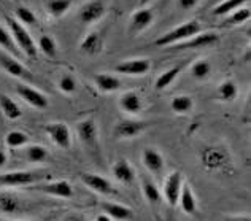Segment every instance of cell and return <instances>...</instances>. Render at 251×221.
I'll return each mask as SVG.
<instances>
[{
	"label": "cell",
	"instance_id": "1",
	"mask_svg": "<svg viewBox=\"0 0 251 221\" xmlns=\"http://www.w3.org/2000/svg\"><path fill=\"white\" fill-rule=\"evenodd\" d=\"M5 23H6V29L10 30L19 51L24 53L25 56L35 59L38 56V46L35 43V40L32 38V35L29 33V30L25 29V26H23L18 19L10 18V16L5 18Z\"/></svg>",
	"mask_w": 251,
	"mask_h": 221
},
{
	"label": "cell",
	"instance_id": "2",
	"mask_svg": "<svg viewBox=\"0 0 251 221\" xmlns=\"http://www.w3.org/2000/svg\"><path fill=\"white\" fill-rule=\"evenodd\" d=\"M50 173L45 170H16V172H6L0 175V186L3 188H18L24 186L27 188L30 185H35L43 180H48Z\"/></svg>",
	"mask_w": 251,
	"mask_h": 221
},
{
	"label": "cell",
	"instance_id": "3",
	"mask_svg": "<svg viewBox=\"0 0 251 221\" xmlns=\"http://www.w3.org/2000/svg\"><path fill=\"white\" fill-rule=\"evenodd\" d=\"M199 32H202V24L199 21H196V19H191V21H186L180 26H176V28L166 32L164 35H161L154 42V45L156 46H174L176 43H181L184 40L191 38Z\"/></svg>",
	"mask_w": 251,
	"mask_h": 221
},
{
	"label": "cell",
	"instance_id": "4",
	"mask_svg": "<svg viewBox=\"0 0 251 221\" xmlns=\"http://www.w3.org/2000/svg\"><path fill=\"white\" fill-rule=\"evenodd\" d=\"M32 191H38L43 194H48L52 197H61V199H70L74 197V186L69 180H57V182H45L38 185L27 186Z\"/></svg>",
	"mask_w": 251,
	"mask_h": 221
},
{
	"label": "cell",
	"instance_id": "5",
	"mask_svg": "<svg viewBox=\"0 0 251 221\" xmlns=\"http://www.w3.org/2000/svg\"><path fill=\"white\" fill-rule=\"evenodd\" d=\"M16 94L21 97L25 104H29L30 107H34L37 110H46L50 107L48 96L27 83H16Z\"/></svg>",
	"mask_w": 251,
	"mask_h": 221
},
{
	"label": "cell",
	"instance_id": "6",
	"mask_svg": "<svg viewBox=\"0 0 251 221\" xmlns=\"http://www.w3.org/2000/svg\"><path fill=\"white\" fill-rule=\"evenodd\" d=\"M81 182L83 185L88 186L89 190H92L97 194H102V196H118V190L111 185L110 180L105 177L99 175V173H91V172H83L81 175Z\"/></svg>",
	"mask_w": 251,
	"mask_h": 221
},
{
	"label": "cell",
	"instance_id": "7",
	"mask_svg": "<svg viewBox=\"0 0 251 221\" xmlns=\"http://www.w3.org/2000/svg\"><path fill=\"white\" fill-rule=\"evenodd\" d=\"M43 129L48 134V137L52 140V143L59 146V148L69 150L72 146V132H70V127L65 123H61V121L48 123V124H45Z\"/></svg>",
	"mask_w": 251,
	"mask_h": 221
},
{
	"label": "cell",
	"instance_id": "8",
	"mask_svg": "<svg viewBox=\"0 0 251 221\" xmlns=\"http://www.w3.org/2000/svg\"><path fill=\"white\" fill-rule=\"evenodd\" d=\"M183 182H184V180H183V173L178 172V170L170 172L169 175H167V178H166V182H164L161 194L164 196L166 202L170 207H176L178 205V197H180Z\"/></svg>",
	"mask_w": 251,
	"mask_h": 221
},
{
	"label": "cell",
	"instance_id": "9",
	"mask_svg": "<svg viewBox=\"0 0 251 221\" xmlns=\"http://www.w3.org/2000/svg\"><path fill=\"white\" fill-rule=\"evenodd\" d=\"M107 5L103 0H88L78 11V18L83 24H94L105 16Z\"/></svg>",
	"mask_w": 251,
	"mask_h": 221
},
{
	"label": "cell",
	"instance_id": "10",
	"mask_svg": "<svg viewBox=\"0 0 251 221\" xmlns=\"http://www.w3.org/2000/svg\"><path fill=\"white\" fill-rule=\"evenodd\" d=\"M76 134L83 145L88 146L89 150H97L99 131L94 118H84L80 123H76Z\"/></svg>",
	"mask_w": 251,
	"mask_h": 221
},
{
	"label": "cell",
	"instance_id": "11",
	"mask_svg": "<svg viewBox=\"0 0 251 221\" xmlns=\"http://www.w3.org/2000/svg\"><path fill=\"white\" fill-rule=\"evenodd\" d=\"M151 70V61L148 57H135L123 61L115 67L116 73L121 75H147Z\"/></svg>",
	"mask_w": 251,
	"mask_h": 221
},
{
	"label": "cell",
	"instance_id": "12",
	"mask_svg": "<svg viewBox=\"0 0 251 221\" xmlns=\"http://www.w3.org/2000/svg\"><path fill=\"white\" fill-rule=\"evenodd\" d=\"M147 126L148 124L140 119H121L115 124L113 136L116 138H134L147 129Z\"/></svg>",
	"mask_w": 251,
	"mask_h": 221
},
{
	"label": "cell",
	"instance_id": "13",
	"mask_svg": "<svg viewBox=\"0 0 251 221\" xmlns=\"http://www.w3.org/2000/svg\"><path fill=\"white\" fill-rule=\"evenodd\" d=\"M154 21V11L148 8V6H143V8H138L132 13L130 21H129V28L130 32L138 33L143 32L145 29H148Z\"/></svg>",
	"mask_w": 251,
	"mask_h": 221
},
{
	"label": "cell",
	"instance_id": "14",
	"mask_svg": "<svg viewBox=\"0 0 251 221\" xmlns=\"http://www.w3.org/2000/svg\"><path fill=\"white\" fill-rule=\"evenodd\" d=\"M220 37H218L216 32H199L193 35L191 38L184 40L181 43H176L174 45L175 48H180V50H191V48H203V46H210L216 43Z\"/></svg>",
	"mask_w": 251,
	"mask_h": 221
},
{
	"label": "cell",
	"instance_id": "15",
	"mask_svg": "<svg viewBox=\"0 0 251 221\" xmlns=\"http://www.w3.org/2000/svg\"><path fill=\"white\" fill-rule=\"evenodd\" d=\"M0 67L8 73V75L15 77V78H23V80H29L32 78V73L29 69L18 61L15 56L10 55H0Z\"/></svg>",
	"mask_w": 251,
	"mask_h": 221
},
{
	"label": "cell",
	"instance_id": "16",
	"mask_svg": "<svg viewBox=\"0 0 251 221\" xmlns=\"http://www.w3.org/2000/svg\"><path fill=\"white\" fill-rule=\"evenodd\" d=\"M142 163L147 167V170L151 172L153 175H159L164 169V156L161 155L156 148H151V146H147L142 151Z\"/></svg>",
	"mask_w": 251,
	"mask_h": 221
},
{
	"label": "cell",
	"instance_id": "17",
	"mask_svg": "<svg viewBox=\"0 0 251 221\" xmlns=\"http://www.w3.org/2000/svg\"><path fill=\"white\" fill-rule=\"evenodd\" d=\"M120 107L127 115H138L143 110V100L142 96L135 91H127L120 97Z\"/></svg>",
	"mask_w": 251,
	"mask_h": 221
},
{
	"label": "cell",
	"instance_id": "18",
	"mask_svg": "<svg viewBox=\"0 0 251 221\" xmlns=\"http://www.w3.org/2000/svg\"><path fill=\"white\" fill-rule=\"evenodd\" d=\"M111 173L120 183L130 185L135 180V170L129 161L126 159H118L116 163L111 166Z\"/></svg>",
	"mask_w": 251,
	"mask_h": 221
},
{
	"label": "cell",
	"instance_id": "19",
	"mask_svg": "<svg viewBox=\"0 0 251 221\" xmlns=\"http://www.w3.org/2000/svg\"><path fill=\"white\" fill-rule=\"evenodd\" d=\"M94 84L100 92L110 94V92H115L121 88V80L116 75H111V73H96Z\"/></svg>",
	"mask_w": 251,
	"mask_h": 221
},
{
	"label": "cell",
	"instance_id": "20",
	"mask_svg": "<svg viewBox=\"0 0 251 221\" xmlns=\"http://www.w3.org/2000/svg\"><path fill=\"white\" fill-rule=\"evenodd\" d=\"M23 212V204L18 196L10 193H0V215H18Z\"/></svg>",
	"mask_w": 251,
	"mask_h": 221
},
{
	"label": "cell",
	"instance_id": "21",
	"mask_svg": "<svg viewBox=\"0 0 251 221\" xmlns=\"http://www.w3.org/2000/svg\"><path fill=\"white\" fill-rule=\"evenodd\" d=\"M100 207H102L103 213H107L111 220H130V218H134V212L123 204L103 200V202L100 204Z\"/></svg>",
	"mask_w": 251,
	"mask_h": 221
},
{
	"label": "cell",
	"instance_id": "22",
	"mask_svg": "<svg viewBox=\"0 0 251 221\" xmlns=\"http://www.w3.org/2000/svg\"><path fill=\"white\" fill-rule=\"evenodd\" d=\"M102 37L99 32H89L80 43V51L86 56H96L102 50Z\"/></svg>",
	"mask_w": 251,
	"mask_h": 221
},
{
	"label": "cell",
	"instance_id": "23",
	"mask_svg": "<svg viewBox=\"0 0 251 221\" xmlns=\"http://www.w3.org/2000/svg\"><path fill=\"white\" fill-rule=\"evenodd\" d=\"M178 204H180L181 210L186 213V215H194L197 210V199L194 196V191L191 190V186L184 182L181 186L180 197H178Z\"/></svg>",
	"mask_w": 251,
	"mask_h": 221
},
{
	"label": "cell",
	"instance_id": "24",
	"mask_svg": "<svg viewBox=\"0 0 251 221\" xmlns=\"http://www.w3.org/2000/svg\"><path fill=\"white\" fill-rule=\"evenodd\" d=\"M239 96V86L234 80H226L216 88V99L221 102H234Z\"/></svg>",
	"mask_w": 251,
	"mask_h": 221
},
{
	"label": "cell",
	"instance_id": "25",
	"mask_svg": "<svg viewBox=\"0 0 251 221\" xmlns=\"http://www.w3.org/2000/svg\"><path fill=\"white\" fill-rule=\"evenodd\" d=\"M181 70H183V65L178 64V65L170 67V69H167L166 72H162L161 75L156 78L154 89H156V91H164V89H167L169 86L178 78V75L181 73Z\"/></svg>",
	"mask_w": 251,
	"mask_h": 221
},
{
	"label": "cell",
	"instance_id": "26",
	"mask_svg": "<svg viewBox=\"0 0 251 221\" xmlns=\"http://www.w3.org/2000/svg\"><path fill=\"white\" fill-rule=\"evenodd\" d=\"M0 110L8 119H19L23 116V110L8 94L0 92Z\"/></svg>",
	"mask_w": 251,
	"mask_h": 221
},
{
	"label": "cell",
	"instance_id": "27",
	"mask_svg": "<svg viewBox=\"0 0 251 221\" xmlns=\"http://www.w3.org/2000/svg\"><path fill=\"white\" fill-rule=\"evenodd\" d=\"M170 109L176 115H186V113H189L194 109V99L186 94L175 96L170 100Z\"/></svg>",
	"mask_w": 251,
	"mask_h": 221
},
{
	"label": "cell",
	"instance_id": "28",
	"mask_svg": "<svg viewBox=\"0 0 251 221\" xmlns=\"http://www.w3.org/2000/svg\"><path fill=\"white\" fill-rule=\"evenodd\" d=\"M189 73L191 77L197 82H203V80H207L211 73V64L207 61V59H197L189 67Z\"/></svg>",
	"mask_w": 251,
	"mask_h": 221
},
{
	"label": "cell",
	"instance_id": "29",
	"mask_svg": "<svg viewBox=\"0 0 251 221\" xmlns=\"http://www.w3.org/2000/svg\"><path fill=\"white\" fill-rule=\"evenodd\" d=\"M50 158L48 150L42 145H27L25 148V159L32 164H43Z\"/></svg>",
	"mask_w": 251,
	"mask_h": 221
},
{
	"label": "cell",
	"instance_id": "30",
	"mask_svg": "<svg viewBox=\"0 0 251 221\" xmlns=\"http://www.w3.org/2000/svg\"><path fill=\"white\" fill-rule=\"evenodd\" d=\"M0 48H2L5 53H8L10 56H18L19 53H21L16 46L15 40H13L10 30L2 24H0Z\"/></svg>",
	"mask_w": 251,
	"mask_h": 221
},
{
	"label": "cell",
	"instance_id": "31",
	"mask_svg": "<svg viewBox=\"0 0 251 221\" xmlns=\"http://www.w3.org/2000/svg\"><path fill=\"white\" fill-rule=\"evenodd\" d=\"M248 2V0H221L218 2L213 8V15L215 16H227L229 13H232L234 10L240 8Z\"/></svg>",
	"mask_w": 251,
	"mask_h": 221
},
{
	"label": "cell",
	"instance_id": "32",
	"mask_svg": "<svg viewBox=\"0 0 251 221\" xmlns=\"http://www.w3.org/2000/svg\"><path fill=\"white\" fill-rule=\"evenodd\" d=\"M29 136L23 131H10L8 134L5 136V143L8 148L11 150H16V148H23L29 143Z\"/></svg>",
	"mask_w": 251,
	"mask_h": 221
},
{
	"label": "cell",
	"instance_id": "33",
	"mask_svg": "<svg viewBox=\"0 0 251 221\" xmlns=\"http://www.w3.org/2000/svg\"><path fill=\"white\" fill-rule=\"evenodd\" d=\"M37 46L45 56H48V57H56L57 56V43H56L54 37L43 33V35H40V38H38Z\"/></svg>",
	"mask_w": 251,
	"mask_h": 221
},
{
	"label": "cell",
	"instance_id": "34",
	"mask_svg": "<svg viewBox=\"0 0 251 221\" xmlns=\"http://www.w3.org/2000/svg\"><path fill=\"white\" fill-rule=\"evenodd\" d=\"M70 6H72V0H48L46 2V11L51 16L61 18L70 10Z\"/></svg>",
	"mask_w": 251,
	"mask_h": 221
},
{
	"label": "cell",
	"instance_id": "35",
	"mask_svg": "<svg viewBox=\"0 0 251 221\" xmlns=\"http://www.w3.org/2000/svg\"><path fill=\"white\" fill-rule=\"evenodd\" d=\"M142 190H143V196H145V199L148 200L150 204H157L161 200V191H159V188L151 182V180H143V183H142Z\"/></svg>",
	"mask_w": 251,
	"mask_h": 221
},
{
	"label": "cell",
	"instance_id": "36",
	"mask_svg": "<svg viewBox=\"0 0 251 221\" xmlns=\"http://www.w3.org/2000/svg\"><path fill=\"white\" fill-rule=\"evenodd\" d=\"M250 18H251V10H250V6H240V8L234 10L232 13H229V18L226 19V24L239 26V24L247 23Z\"/></svg>",
	"mask_w": 251,
	"mask_h": 221
},
{
	"label": "cell",
	"instance_id": "37",
	"mask_svg": "<svg viewBox=\"0 0 251 221\" xmlns=\"http://www.w3.org/2000/svg\"><path fill=\"white\" fill-rule=\"evenodd\" d=\"M57 88L61 92H64V94H74L78 89V82L74 75L67 73V75L61 77V80H59V83H57Z\"/></svg>",
	"mask_w": 251,
	"mask_h": 221
},
{
	"label": "cell",
	"instance_id": "38",
	"mask_svg": "<svg viewBox=\"0 0 251 221\" xmlns=\"http://www.w3.org/2000/svg\"><path fill=\"white\" fill-rule=\"evenodd\" d=\"M15 15H16V19L23 26H27L29 28V26L37 24V16L34 15V11L27 8V6H18Z\"/></svg>",
	"mask_w": 251,
	"mask_h": 221
},
{
	"label": "cell",
	"instance_id": "39",
	"mask_svg": "<svg viewBox=\"0 0 251 221\" xmlns=\"http://www.w3.org/2000/svg\"><path fill=\"white\" fill-rule=\"evenodd\" d=\"M197 3V0H178V6H180L181 10H191L194 8Z\"/></svg>",
	"mask_w": 251,
	"mask_h": 221
},
{
	"label": "cell",
	"instance_id": "40",
	"mask_svg": "<svg viewBox=\"0 0 251 221\" xmlns=\"http://www.w3.org/2000/svg\"><path fill=\"white\" fill-rule=\"evenodd\" d=\"M6 163H8V155H6V153L2 148H0V169H2V167H5Z\"/></svg>",
	"mask_w": 251,
	"mask_h": 221
},
{
	"label": "cell",
	"instance_id": "41",
	"mask_svg": "<svg viewBox=\"0 0 251 221\" xmlns=\"http://www.w3.org/2000/svg\"><path fill=\"white\" fill-rule=\"evenodd\" d=\"M94 220H96V221H111V218L107 215V213H100V215H97Z\"/></svg>",
	"mask_w": 251,
	"mask_h": 221
},
{
	"label": "cell",
	"instance_id": "42",
	"mask_svg": "<svg viewBox=\"0 0 251 221\" xmlns=\"http://www.w3.org/2000/svg\"><path fill=\"white\" fill-rule=\"evenodd\" d=\"M148 2H151V0H140V3H142V5H147Z\"/></svg>",
	"mask_w": 251,
	"mask_h": 221
},
{
	"label": "cell",
	"instance_id": "43",
	"mask_svg": "<svg viewBox=\"0 0 251 221\" xmlns=\"http://www.w3.org/2000/svg\"><path fill=\"white\" fill-rule=\"evenodd\" d=\"M215 2H216V3H218V2H221V0H215Z\"/></svg>",
	"mask_w": 251,
	"mask_h": 221
}]
</instances>
